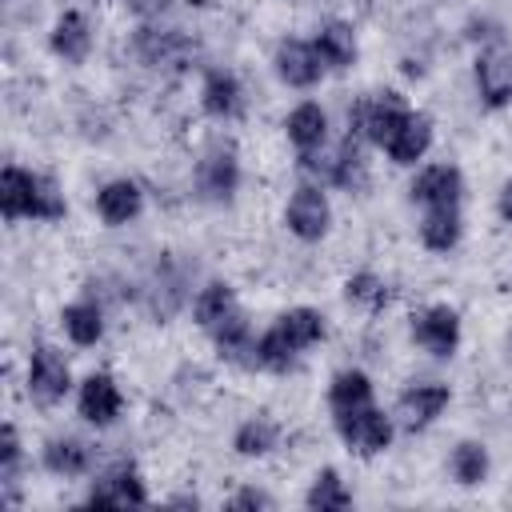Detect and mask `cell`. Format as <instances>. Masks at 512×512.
<instances>
[{"label": "cell", "mask_w": 512, "mask_h": 512, "mask_svg": "<svg viewBox=\"0 0 512 512\" xmlns=\"http://www.w3.org/2000/svg\"><path fill=\"white\" fill-rule=\"evenodd\" d=\"M328 404H332V416H336V420H340V416H352V412H360V408H368V404H376V400H372V380H368L360 368L336 372V376H332V388H328Z\"/></svg>", "instance_id": "obj_18"}, {"label": "cell", "mask_w": 512, "mask_h": 512, "mask_svg": "<svg viewBox=\"0 0 512 512\" xmlns=\"http://www.w3.org/2000/svg\"><path fill=\"white\" fill-rule=\"evenodd\" d=\"M464 192V176L456 164H432L412 180V200L424 208H440V204H460Z\"/></svg>", "instance_id": "obj_13"}, {"label": "cell", "mask_w": 512, "mask_h": 512, "mask_svg": "<svg viewBox=\"0 0 512 512\" xmlns=\"http://www.w3.org/2000/svg\"><path fill=\"white\" fill-rule=\"evenodd\" d=\"M88 464H92V448L76 436H60L44 444V468L56 476H80L88 472Z\"/></svg>", "instance_id": "obj_23"}, {"label": "cell", "mask_w": 512, "mask_h": 512, "mask_svg": "<svg viewBox=\"0 0 512 512\" xmlns=\"http://www.w3.org/2000/svg\"><path fill=\"white\" fill-rule=\"evenodd\" d=\"M76 404H80V416H84L88 424H96V428H108V424L120 416V408H124V396H120V388H116V380H112L108 372H92V376L80 384V396H76Z\"/></svg>", "instance_id": "obj_12"}, {"label": "cell", "mask_w": 512, "mask_h": 512, "mask_svg": "<svg viewBox=\"0 0 512 512\" xmlns=\"http://www.w3.org/2000/svg\"><path fill=\"white\" fill-rule=\"evenodd\" d=\"M236 184H240V160H236V148L224 144V140H216V144L200 156V164H196V192H200L204 200L224 204V200H232Z\"/></svg>", "instance_id": "obj_5"}, {"label": "cell", "mask_w": 512, "mask_h": 512, "mask_svg": "<svg viewBox=\"0 0 512 512\" xmlns=\"http://www.w3.org/2000/svg\"><path fill=\"white\" fill-rule=\"evenodd\" d=\"M336 428H340V440L356 456H376V452H384L392 444V420L376 404H368V408H360L352 416H340Z\"/></svg>", "instance_id": "obj_8"}, {"label": "cell", "mask_w": 512, "mask_h": 512, "mask_svg": "<svg viewBox=\"0 0 512 512\" xmlns=\"http://www.w3.org/2000/svg\"><path fill=\"white\" fill-rule=\"evenodd\" d=\"M304 504H308L312 512H340V508L352 504V492L344 488V480H340L336 468H324V472H316V480H312Z\"/></svg>", "instance_id": "obj_28"}, {"label": "cell", "mask_w": 512, "mask_h": 512, "mask_svg": "<svg viewBox=\"0 0 512 512\" xmlns=\"http://www.w3.org/2000/svg\"><path fill=\"white\" fill-rule=\"evenodd\" d=\"M232 508H272V496H264L256 488H244V492L232 496Z\"/></svg>", "instance_id": "obj_32"}, {"label": "cell", "mask_w": 512, "mask_h": 512, "mask_svg": "<svg viewBox=\"0 0 512 512\" xmlns=\"http://www.w3.org/2000/svg\"><path fill=\"white\" fill-rule=\"evenodd\" d=\"M276 444H280V428H276L268 416L244 420V424L236 428V436H232V448H236L240 456H268Z\"/></svg>", "instance_id": "obj_27"}, {"label": "cell", "mask_w": 512, "mask_h": 512, "mask_svg": "<svg viewBox=\"0 0 512 512\" xmlns=\"http://www.w3.org/2000/svg\"><path fill=\"white\" fill-rule=\"evenodd\" d=\"M476 88H480V100L488 108H504L512 100V48L508 44H492L480 52Z\"/></svg>", "instance_id": "obj_10"}, {"label": "cell", "mask_w": 512, "mask_h": 512, "mask_svg": "<svg viewBox=\"0 0 512 512\" xmlns=\"http://www.w3.org/2000/svg\"><path fill=\"white\" fill-rule=\"evenodd\" d=\"M460 232H464L460 204L424 208V220H420V240H424V248H432V252H448V248H456Z\"/></svg>", "instance_id": "obj_21"}, {"label": "cell", "mask_w": 512, "mask_h": 512, "mask_svg": "<svg viewBox=\"0 0 512 512\" xmlns=\"http://www.w3.org/2000/svg\"><path fill=\"white\" fill-rule=\"evenodd\" d=\"M452 476H456V484H464V488L480 484V480L488 476V448L476 444V440L456 444V452H452Z\"/></svg>", "instance_id": "obj_29"}, {"label": "cell", "mask_w": 512, "mask_h": 512, "mask_svg": "<svg viewBox=\"0 0 512 512\" xmlns=\"http://www.w3.org/2000/svg\"><path fill=\"white\" fill-rule=\"evenodd\" d=\"M344 296H348L352 304H364V308H384L392 292H388V284H384L380 276H372V272H356V276H348Z\"/></svg>", "instance_id": "obj_31"}, {"label": "cell", "mask_w": 512, "mask_h": 512, "mask_svg": "<svg viewBox=\"0 0 512 512\" xmlns=\"http://www.w3.org/2000/svg\"><path fill=\"white\" fill-rule=\"evenodd\" d=\"M284 128H288V140L296 144V152L300 156H312L324 144V136H328V116H324L320 104H296L288 112Z\"/></svg>", "instance_id": "obj_20"}, {"label": "cell", "mask_w": 512, "mask_h": 512, "mask_svg": "<svg viewBox=\"0 0 512 512\" xmlns=\"http://www.w3.org/2000/svg\"><path fill=\"white\" fill-rule=\"evenodd\" d=\"M200 104H204V112L216 116V120H232V116H240V112H244L240 80H236L232 72H224V68L208 72V76H204V88H200Z\"/></svg>", "instance_id": "obj_16"}, {"label": "cell", "mask_w": 512, "mask_h": 512, "mask_svg": "<svg viewBox=\"0 0 512 512\" xmlns=\"http://www.w3.org/2000/svg\"><path fill=\"white\" fill-rule=\"evenodd\" d=\"M316 52H320V60L328 64V68H336V72H344L352 60H356V32H352V24H344V20H328L320 32H316Z\"/></svg>", "instance_id": "obj_22"}, {"label": "cell", "mask_w": 512, "mask_h": 512, "mask_svg": "<svg viewBox=\"0 0 512 512\" xmlns=\"http://www.w3.org/2000/svg\"><path fill=\"white\" fill-rule=\"evenodd\" d=\"M500 216L512 224V180L504 184V192H500Z\"/></svg>", "instance_id": "obj_34"}, {"label": "cell", "mask_w": 512, "mask_h": 512, "mask_svg": "<svg viewBox=\"0 0 512 512\" xmlns=\"http://www.w3.org/2000/svg\"><path fill=\"white\" fill-rule=\"evenodd\" d=\"M212 332V340H216V348H220V356H240V352H256V340H252V324H248V316L240 312V308H232L216 328H208Z\"/></svg>", "instance_id": "obj_26"}, {"label": "cell", "mask_w": 512, "mask_h": 512, "mask_svg": "<svg viewBox=\"0 0 512 512\" xmlns=\"http://www.w3.org/2000/svg\"><path fill=\"white\" fill-rule=\"evenodd\" d=\"M324 340V316L316 308H288L260 340H256V352L252 360L260 368H272V372H284L304 348L320 344Z\"/></svg>", "instance_id": "obj_1"}, {"label": "cell", "mask_w": 512, "mask_h": 512, "mask_svg": "<svg viewBox=\"0 0 512 512\" xmlns=\"http://www.w3.org/2000/svg\"><path fill=\"white\" fill-rule=\"evenodd\" d=\"M324 72V60L316 52V44L308 40H280L276 48V76L288 84V88H312Z\"/></svg>", "instance_id": "obj_11"}, {"label": "cell", "mask_w": 512, "mask_h": 512, "mask_svg": "<svg viewBox=\"0 0 512 512\" xmlns=\"http://www.w3.org/2000/svg\"><path fill=\"white\" fill-rule=\"evenodd\" d=\"M52 52L68 64H84L88 52H92V28L80 12H64L56 24H52Z\"/></svg>", "instance_id": "obj_19"}, {"label": "cell", "mask_w": 512, "mask_h": 512, "mask_svg": "<svg viewBox=\"0 0 512 512\" xmlns=\"http://www.w3.org/2000/svg\"><path fill=\"white\" fill-rule=\"evenodd\" d=\"M412 340L424 348V352H432V356H452L456 352V344H460V316H456V308H448V304H428L424 312H416L412 316Z\"/></svg>", "instance_id": "obj_7"}, {"label": "cell", "mask_w": 512, "mask_h": 512, "mask_svg": "<svg viewBox=\"0 0 512 512\" xmlns=\"http://www.w3.org/2000/svg\"><path fill=\"white\" fill-rule=\"evenodd\" d=\"M448 400H452V392L444 384H412L400 396V420H404V428H428L448 408Z\"/></svg>", "instance_id": "obj_15"}, {"label": "cell", "mask_w": 512, "mask_h": 512, "mask_svg": "<svg viewBox=\"0 0 512 512\" xmlns=\"http://www.w3.org/2000/svg\"><path fill=\"white\" fill-rule=\"evenodd\" d=\"M140 208H144V192L132 180H108L96 192V212L104 224H128L140 216Z\"/></svg>", "instance_id": "obj_17"}, {"label": "cell", "mask_w": 512, "mask_h": 512, "mask_svg": "<svg viewBox=\"0 0 512 512\" xmlns=\"http://www.w3.org/2000/svg\"><path fill=\"white\" fill-rule=\"evenodd\" d=\"M132 48H136V56L148 68H184L196 56V40L188 32H180V28H156V24L136 28Z\"/></svg>", "instance_id": "obj_3"}, {"label": "cell", "mask_w": 512, "mask_h": 512, "mask_svg": "<svg viewBox=\"0 0 512 512\" xmlns=\"http://www.w3.org/2000/svg\"><path fill=\"white\" fill-rule=\"evenodd\" d=\"M432 148V120L424 112H404V120L396 124L392 140L384 144V152L396 160V164H416L424 152Z\"/></svg>", "instance_id": "obj_14"}, {"label": "cell", "mask_w": 512, "mask_h": 512, "mask_svg": "<svg viewBox=\"0 0 512 512\" xmlns=\"http://www.w3.org/2000/svg\"><path fill=\"white\" fill-rule=\"evenodd\" d=\"M68 388H72L68 360L52 344H36L28 356V396L48 408V404H60Z\"/></svg>", "instance_id": "obj_4"}, {"label": "cell", "mask_w": 512, "mask_h": 512, "mask_svg": "<svg viewBox=\"0 0 512 512\" xmlns=\"http://www.w3.org/2000/svg\"><path fill=\"white\" fill-rule=\"evenodd\" d=\"M124 4H128V8L136 12V16H144V20H152V16H160V12H164V8L172 4V0H124Z\"/></svg>", "instance_id": "obj_33"}, {"label": "cell", "mask_w": 512, "mask_h": 512, "mask_svg": "<svg viewBox=\"0 0 512 512\" xmlns=\"http://www.w3.org/2000/svg\"><path fill=\"white\" fill-rule=\"evenodd\" d=\"M284 224H288V232H292L296 240H304V244L324 240V232H328V224H332L328 196H324L316 184H300V188L292 192L288 208H284Z\"/></svg>", "instance_id": "obj_6"}, {"label": "cell", "mask_w": 512, "mask_h": 512, "mask_svg": "<svg viewBox=\"0 0 512 512\" xmlns=\"http://www.w3.org/2000/svg\"><path fill=\"white\" fill-rule=\"evenodd\" d=\"M84 504H88V508H96V504H108V508L148 504V492H144V480H140L136 464H128V460L112 464V468L92 484V492H88V500H84Z\"/></svg>", "instance_id": "obj_9"}, {"label": "cell", "mask_w": 512, "mask_h": 512, "mask_svg": "<svg viewBox=\"0 0 512 512\" xmlns=\"http://www.w3.org/2000/svg\"><path fill=\"white\" fill-rule=\"evenodd\" d=\"M0 212L4 220H60L68 204L48 176L8 164L0 172Z\"/></svg>", "instance_id": "obj_2"}, {"label": "cell", "mask_w": 512, "mask_h": 512, "mask_svg": "<svg viewBox=\"0 0 512 512\" xmlns=\"http://www.w3.org/2000/svg\"><path fill=\"white\" fill-rule=\"evenodd\" d=\"M20 436L12 424H4L0 432V484H4V500L16 504V484H20Z\"/></svg>", "instance_id": "obj_30"}, {"label": "cell", "mask_w": 512, "mask_h": 512, "mask_svg": "<svg viewBox=\"0 0 512 512\" xmlns=\"http://www.w3.org/2000/svg\"><path fill=\"white\" fill-rule=\"evenodd\" d=\"M60 324H64L68 340L80 344V348H88V344H96V340L104 336V316H100V308H96L92 300L68 304V308L60 312Z\"/></svg>", "instance_id": "obj_24"}, {"label": "cell", "mask_w": 512, "mask_h": 512, "mask_svg": "<svg viewBox=\"0 0 512 512\" xmlns=\"http://www.w3.org/2000/svg\"><path fill=\"white\" fill-rule=\"evenodd\" d=\"M232 308H236V292H232V284L212 280V284L200 288V296H196V304H192V316H196L200 328H216Z\"/></svg>", "instance_id": "obj_25"}]
</instances>
